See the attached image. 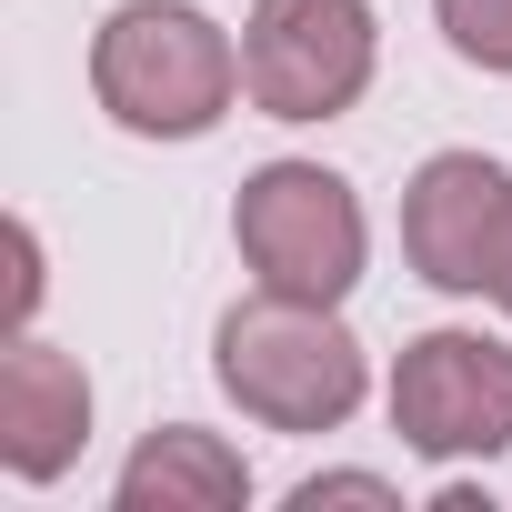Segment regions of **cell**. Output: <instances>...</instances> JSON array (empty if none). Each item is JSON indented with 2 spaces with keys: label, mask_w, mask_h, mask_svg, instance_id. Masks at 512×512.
I'll use <instances>...</instances> for the list:
<instances>
[{
  "label": "cell",
  "mask_w": 512,
  "mask_h": 512,
  "mask_svg": "<svg viewBox=\"0 0 512 512\" xmlns=\"http://www.w3.org/2000/svg\"><path fill=\"white\" fill-rule=\"evenodd\" d=\"M241 91V41L191 0H121L91 41V101L131 141H201Z\"/></svg>",
  "instance_id": "cell-1"
},
{
  "label": "cell",
  "mask_w": 512,
  "mask_h": 512,
  "mask_svg": "<svg viewBox=\"0 0 512 512\" xmlns=\"http://www.w3.org/2000/svg\"><path fill=\"white\" fill-rule=\"evenodd\" d=\"M211 372L262 432H342L362 412V392H372L362 342L342 332V312L332 302H292V292L231 302L221 332H211Z\"/></svg>",
  "instance_id": "cell-2"
},
{
  "label": "cell",
  "mask_w": 512,
  "mask_h": 512,
  "mask_svg": "<svg viewBox=\"0 0 512 512\" xmlns=\"http://www.w3.org/2000/svg\"><path fill=\"white\" fill-rule=\"evenodd\" d=\"M231 241H241V262H251L262 292L332 302V312L352 302L362 251H372L352 181L322 171V161H262V171L241 181V201H231Z\"/></svg>",
  "instance_id": "cell-3"
},
{
  "label": "cell",
  "mask_w": 512,
  "mask_h": 512,
  "mask_svg": "<svg viewBox=\"0 0 512 512\" xmlns=\"http://www.w3.org/2000/svg\"><path fill=\"white\" fill-rule=\"evenodd\" d=\"M382 31H372V0H251L241 21V81L251 111L272 121H342L372 91Z\"/></svg>",
  "instance_id": "cell-4"
},
{
  "label": "cell",
  "mask_w": 512,
  "mask_h": 512,
  "mask_svg": "<svg viewBox=\"0 0 512 512\" xmlns=\"http://www.w3.org/2000/svg\"><path fill=\"white\" fill-rule=\"evenodd\" d=\"M392 432L422 462H492L512 452V342L492 332H412L392 362Z\"/></svg>",
  "instance_id": "cell-5"
},
{
  "label": "cell",
  "mask_w": 512,
  "mask_h": 512,
  "mask_svg": "<svg viewBox=\"0 0 512 512\" xmlns=\"http://www.w3.org/2000/svg\"><path fill=\"white\" fill-rule=\"evenodd\" d=\"M502 211H512V171L492 151H432L412 171V191H402V262L432 292H482Z\"/></svg>",
  "instance_id": "cell-6"
},
{
  "label": "cell",
  "mask_w": 512,
  "mask_h": 512,
  "mask_svg": "<svg viewBox=\"0 0 512 512\" xmlns=\"http://www.w3.org/2000/svg\"><path fill=\"white\" fill-rule=\"evenodd\" d=\"M91 442V382L71 352L11 332V352H0V462H11L21 482H61Z\"/></svg>",
  "instance_id": "cell-7"
},
{
  "label": "cell",
  "mask_w": 512,
  "mask_h": 512,
  "mask_svg": "<svg viewBox=\"0 0 512 512\" xmlns=\"http://www.w3.org/2000/svg\"><path fill=\"white\" fill-rule=\"evenodd\" d=\"M121 512H241L251 502V462L221 442V432H201V422H171V432H151L131 462H121V492H111Z\"/></svg>",
  "instance_id": "cell-8"
},
{
  "label": "cell",
  "mask_w": 512,
  "mask_h": 512,
  "mask_svg": "<svg viewBox=\"0 0 512 512\" xmlns=\"http://www.w3.org/2000/svg\"><path fill=\"white\" fill-rule=\"evenodd\" d=\"M432 21L472 71H512V0H432Z\"/></svg>",
  "instance_id": "cell-9"
},
{
  "label": "cell",
  "mask_w": 512,
  "mask_h": 512,
  "mask_svg": "<svg viewBox=\"0 0 512 512\" xmlns=\"http://www.w3.org/2000/svg\"><path fill=\"white\" fill-rule=\"evenodd\" d=\"M31 312H41V231L11 221V332H31Z\"/></svg>",
  "instance_id": "cell-10"
},
{
  "label": "cell",
  "mask_w": 512,
  "mask_h": 512,
  "mask_svg": "<svg viewBox=\"0 0 512 512\" xmlns=\"http://www.w3.org/2000/svg\"><path fill=\"white\" fill-rule=\"evenodd\" d=\"M322 502H392V482H382V472H312V482L292 492V512H322Z\"/></svg>",
  "instance_id": "cell-11"
},
{
  "label": "cell",
  "mask_w": 512,
  "mask_h": 512,
  "mask_svg": "<svg viewBox=\"0 0 512 512\" xmlns=\"http://www.w3.org/2000/svg\"><path fill=\"white\" fill-rule=\"evenodd\" d=\"M482 302L512 312V211H502V241H492V282H482Z\"/></svg>",
  "instance_id": "cell-12"
}]
</instances>
